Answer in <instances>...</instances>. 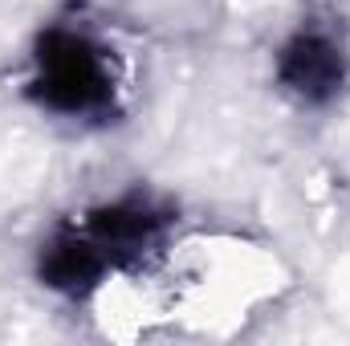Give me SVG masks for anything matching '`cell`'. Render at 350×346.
I'll return each mask as SVG.
<instances>
[{
    "mask_svg": "<svg viewBox=\"0 0 350 346\" xmlns=\"http://www.w3.org/2000/svg\"><path fill=\"white\" fill-rule=\"evenodd\" d=\"M33 94L57 114H86L110 98L106 57L74 33H49L37 45V78Z\"/></svg>",
    "mask_w": 350,
    "mask_h": 346,
    "instance_id": "cell-1",
    "label": "cell"
},
{
    "mask_svg": "<svg viewBox=\"0 0 350 346\" xmlns=\"http://www.w3.org/2000/svg\"><path fill=\"white\" fill-rule=\"evenodd\" d=\"M281 82L306 102H326L342 86V53L326 33H297L277 62Z\"/></svg>",
    "mask_w": 350,
    "mask_h": 346,
    "instance_id": "cell-2",
    "label": "cell"
}]
</instances>
